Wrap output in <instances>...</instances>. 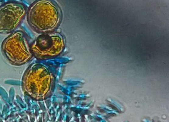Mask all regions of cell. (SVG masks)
<instances>
[{"instance_id":"obj_1","label":"cell","mask_w":169,"mask_h":122,"mask_svg":"<svg viewBox=\"0 0 169 122\" xmlns=\"http://www.w3.org/2000/svg\"><path fill=\"white\" fill-rule=\"evenodd\" d=\"M55 85L53 69L45 61L30 64L21 78L23 92L35 101H43L50 98L53 93Z\"/></svg>"},{"instance_id":"obj_2","label":"cell","mask_w":169,"mask_h":122,"mask_svg":"<svg viewBox=\"0 0 169 122\" xmlns=\"http://www.w3.org/2000/svg\"><path fill=\"white\" fill-rule=\"evenodd\" d=\"M61 11L53 0H35L27 9L28 25L38 34L53 32L60 26Z\"/></svg>"},{"instance_id":"obj_3","label":"cell","mask_w":169,"mask_h":122,"mask_svg":"<svg viewBox=\"0 0 169 122\" xmlns=\"http://www.w3.org/2000/svg\"><path fill=\"white\" fill-rule=\"evenodd\" d=\"M31 42L25 31L16 30L3 40L1 46L2 53L10 65L21 66L34 57L31 50Z\"/></svg>"},{"instance_id":"obj_4","label":"cell","mask_w":169,"mask_h":122,"mask_svg":"<svg viewBox=\"0 0 169 122\" xmlns=\"http://www.w3.org/2000/svg\"><path fill=\"white\" fill-rule=\"evenodd\" d=\"M65 47L64 36L56 31L39 34L30 43L32 54L38 61L54 59L64 51Z\"/></svg>"},{"instance_id":"obj_5","label":"cell","mask_w":169,"mask_h":122,"mask_svg":"<svg viewBox=\"0 0 169 122\" xmlns=\"http://www.w3.org/2000/svg\"><path fill=\"white\" fill-rule=\"evenodd\" d=\"M27 8L24 3L16 0L0 5V35H9L18 30L26 19Z\"/></svg>"}]
</instances>
